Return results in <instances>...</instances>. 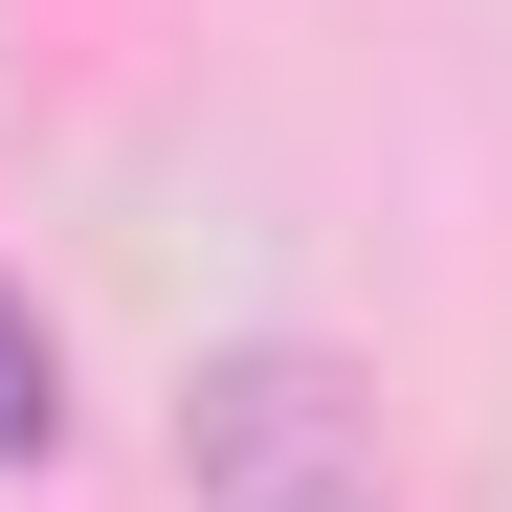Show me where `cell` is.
I'll return each instance as SVG.
<instances>
[{
  "mask_svg": "<svg viewBox=\"0 0 512 512\" xmlns=\"http://www.w3.org/2000/svg\"><path fill=\"white\" fill-rule=\"evenodd\" d=\"M67 446V334L23 312V268H0V468H45Z\"/></svg>",
  "mask_w": 512,
  "mask_h": 512,
  "instance_id": "obj_2",
  "label": "cell"
},
{
  "mask_svg": "<svg viewBox=\"0 0 512 512\" xmlns=\"http://www.w3.org/2000/svg\"><path fill=\"white\" fill-rule=\"evenodd\" d=\"M179 490L201 512H401L379 401L334 379L312 334H223V357L179 379Z\"/></svg>",
  "mask_w": 512,
  "mask_h": 512,
  "instance_id": "obj_1",
  "label": "cell"
}]
</instances>
